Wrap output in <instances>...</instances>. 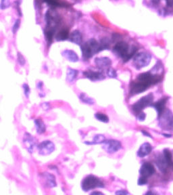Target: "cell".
Masks as SVG:
<instances>
[{
	"label": "cell",
	"mask_w": 173,
	"mask_h": 195,
	"mask_svg": "<svg viewBox=\"0 0 173 195\" xmlns=\"http://www.w3.org/2000/svg\"><path fill=\"white\" fill-rule=\"evenodd\" d=\"M137 49L135 47L130 48L127 43L124 41H119L113 48V52L118 56L123 58L124 62H127L135 54Z\"/></svg>",
	"instance_id": "cell-1"
},
{
	"label": "cell",
	"mask_w": 173,
	"mask_h": 195,
	"mask_svg": "<svg viewBox=\"0 0 173 195\" xmlns=\"http://www.w3.org/2000/svg\"><path fill=\"white\" fill-rule=\"evenodd\" d=\"M81 50L82 52V57L84 60H89L95 54L102 51L99 41H98L95 39H91L86 42L82 44Z\"/></svg>",
	"instance_id": "cell-2"
},
{
	"label": "cell",
	"mask_w": 173,
	"mask_h": 195,
	"mask_svg": "<svg viewBox=\"0 0 173 195\" xmlns=\"http://www.w3.org/2000/svg\"><path fill=\"white\" fill-rule=\"evenodd\" d=\"M104 186L105 185L103 181L93 175L86 176L81 182V189L85 192H88L95 189H102Z\"/></svg>",
	"instance_id": "cell-3"
},
{
	"label": "cell",
	"mask_w": 173,
	"mask_h": 195,
	"mask_svg": "<svg viewBox=\"0 0 173 195\" xmlns=\"http://www.w3.org/2000/svg\"><path fill=\"white\" fill-rule=\"evenodd\" d=\"M162 79L161 75L154 74L150 72L143 73L139 74L137 77V81L143 83L147 87H150L151 85H154L158 83Z\"/></svg>",
	"instance_id": "cell-4"
},
{
	"label": "cell",
	"mask_w": 173,
	"mask_h": 195,
	"mask_svg": "<svg viewBox=\"0 0 173 195\" xmlns=\"http://www.w3.org/2000/svg\"><path fill=\"white\" fill-rule=\"evenodd\" d=\"M153 100V94H152V93H149L147 96H145L141 98L138 100L136 103H135L132 106V109L135 113H136L137 114L139 113L145 107L152 105Z\"/></svg>",
	"instance_id": "cell-5"
},
{
	"label": "cell",
	"mask_w": 173,
	"mask_h": 195,
	"mask_svg": "<svg viewBox=\"0 0 173 195\" xmlns=\"http://www.w3.org/2000/svg\"><path fill=\"white\" fill-rule=\"evenodd\" d=\"M151 56L147 52H142L137 54L134 58L133 64L137 69L143 68L150 63Z\"/></svg>",
	"instance_id": "cell-6"
},
{
	"label": "cell",
	"mask_w": 173,
	"mask_h": 195,
	"mask_svg": "<svg viewBox=\"0 0 173 195\" xmlns=\"http://www.w3.org/2000/svg\"><path fill=\"white\" fill-rule=\"evenodd\" d=\"M159 123L160 127L164 130H171L173 129V114L171 110H164V112L159 117Z\"/></svg>",
	"instance_id": "cell-7"
},
{
	"label": "cell",
	"mask_w": 173,
	"mask_h": 195,
	"mask_svg": "<svg viewBox=\"0 0 173 195\" xmlns=\"http://www.w3.org/2000/svg\"><path fill=\"white\" fill-rule=\"evenodd\" d=\"M38 153L41 156H48L55 151V144L50 140H44L37 146Z\"/></svg>",
	"instance_id": "cell-8"
},
{
	"label": "cell",
	"mask_w": 173,
	"mask_h": 195,
	"mask_svg": "<svg viewBox=\"0 0 173 195\" xmlns=\"http://www.w3.org/2000/svg\"><path fill=\"white\" fill-rule=\"evenodd\" d=\"M102 144V148L104 149V151L107 153H108V154H113V153H115L122 148V144H121L120 142L117 140H115V139L106 140Z\"/></svg>",
	"instance_id": "cell-9"
},
{
	"label": "cell",
	"mask_w": 173,
	"mask_h": 195,
	"mask_svg": "<svg viewBox=\"0 0 173 195\" xmlns=\"http://www.w3.org/2000/svg\"><path fill=\"white\" fill-rule=\"evenodd\" d=\"M22 144L24 147L30 154L34 152V149L36 146V140L29 132H26L22 138Z\"/></svg>",
	"instance_id": "cell-10"
},
{
	"label": "cell",
	"mask_w": 173,
	"mask_h": 195,
	"mask_svg": "<svg viewBox=\"0 0 173 195\" xmlns=\"http://www.w3.org/2000/svg\"><path fill=\"white\" fill-rule=\"evenodd\" d=\"M82 74L86 78L89 79L92 81H102L106 78L105 75L103 74L102 70H93V69H88L85 71Z\"/></svg>",
	"instance_id": "cell-11"
},
{
	"label": "cell",
	"mask_w": 173,
	"mask_h": 195,
	"mask_svg": "<svg viewBox=\"0 0 173 195\" xmlns=\"http://www.w3.org/2000/svg\"><path fill=\"white\" fill-rule=\"evenodd\" d=\"M41 177L43 181V185L45 186L52 189L57 186L56 176L54 174L48 172H43L41 174Z\"/></svg>",
	"instance_id": "cell-12"
},
{
	"label": "cell",
	"mask_w": 173,
	"mask_h": 195,
	"mask_svg": "<svg viewBox=\"0 0 173 195\" xmlns=\"http://www.w3.org/2000/svg\"><path fill=\"white\" fill-rule=\"evenodd\" d=\"M95 64L100 70H107L111 67L112 60L108 57H98L95 59Z\"/></svg>",
	"instance_id": "cell-13"
},
{
	"label": "cell",
	"mask_w": 173,
	"mask_h": 195,
	"mask_svg": "<svg viewBox=\"0 0 173 195\" xmlns=\"http://www.w3.org/2000/svg\"><path fill=\"white\" fill-rule=\"evenodd\" d=\"M148 88V87L145 85L143 83L138 81H135L131 83L130 87V93L131 95L139 94L140 93H143Z\"/></svg>",
	"instance_id": "cell-14"
},
{
	"label": "cell",
	"mask_w": 173,
	"mask_h": 195,
	"mask_svg": "<svg viewBox=\"0 0 173 195\" xmlns=\"http://www.w3.org/2000/svg\"><path fill=\"white\" fill-rule=\"evenodd\" d=\"M155 172V169L154 166L150 163H144L141 166L139 170V173L141 176L145 177H149L151 176Z\"/></svg>",
	"instance_id": "cell-15"
},
{
	"label": "cell",
	"mask_w": 173,
	"mask_h": 195,
	"mask_svg": "<svg viewBox=\"0 0 173 195\" xmlns=\"http://www.w3.org/2000/svg\"><path fill=\"white\" fill-rule=\"evenodd\" d=\"M152 151L151 145L148 142H145L141 144L137 151V155L140 158H143L147 156Z\"/></svg>",
	"instance_id": "cell-16"
},
{
	"label": "cell",
	"mask_w": 173,
	"mask_h": 195,
	"mask_svg": "<svg viewBox=\"0 0 173 195\" xmlns=\"http://www.w3.org/2000/svg\"><path fill=\"white\" fill-rule=\"evenodd\" d=\"M62 56L64 57L67 60L71 62H78L79 58L75 52L71 50H65L62 52Z\"/></svg>",
	"instance_id": "cell-17"
},
{
	"label": "cell",
	"mask_w": 173,
	"mask_h": 195,
	"mask_svg": "<svg viewBox=\"0 0 173 195\" xmlns=\"http://www.w3.org/2000/svg\"><path fill=\"white\" fill-rule=\"evenodd\" d=\"M36 132L38 134H43L46 131V125L41 118H37L34 121Z\"/></svg>",
	"instance_id": "cell-18"
},
{
	"label": "cell",
	"mask_w": 173,
	"mask_h": 195,
	"mask_svg": "<svg viewBox=\"0 0 173 195\" xmlns=\"http://www.w3.org/2000/svg\"><path fill=\"white\" fill-rule=\"evenodd\" d=\"M69 38H70V41L72 43L77 45L82 44V36L81 33L78 30H74V31H72Z\"/></svg>",
	"instance_id": "cell-19"
},
{
	"label": "cell",
	"mask_w": 173,
	"mask_h": 195,
	"mask_svg": "<svg viewBox=\"0 0 173 195\" xmlns=\"http://www.w3.org/2000/svg\"><path fill=\"white\" fill-rule=\"evenodd\" d=\"M167 100V98H162L160 100H158V102H156L155 104H154L153 105H152L155 109V110L157 111L158 117H160L162 114V113L164 112Z\"/></svg>",
	"instance_id": "cell-20"
},
{
	"label": "cell",
	"mask_w": 173,
	"mask_h": 195,
	"mask_svg": "<svg viewBox=\"0 0 173 195\" xmlns=\"http://www.w3.org/2000/svg\"><path fill=\"white\" fill-rule=\"evenodd\" d=\"M106 140V137L102 134H96L93 138L91 141L85 142V144L86 145H97V144H102Z\"/></svg>",
	"instance_id": "cell-21"
},
{
	"label": "cell",
	"mask_w": 173,
	"mask_h": 195,
	"mask_svg": "<svg viewBox=\"0 0 173 195\" xmlns=\"http://www.w3.org/2000/svg\"><path fill=\"white\" fill-rule=\"evenodd\" d=\"M78 74V71L76 69L72 68H68L66 73V80L68 83H73L75 79L77 78Z\"/></svg>",
	"instance_id": "cell-22"
},
{
	"label": "cell",
	"mask_w": 173,
	"mask_h": 195,
	"mask_svg": "<svg viewBox=\"0 0 173 195\" xmlns=\"http://www.w3.org/2000/svg\"><path fill=\"white\" fill-rule=\"evenodd\" d=\"M55 30L49 29V28H46V29L44 30V34L45 37H46V39L47 41V43L48 46H50V45L52 44V41L54 39V35Z\"/></svg>",
	"instance_id": "cell-23"
},
{
	"label": "cell",
	"mask_w": 173,
	"mask_h": 195,
	"mask_svg": "<svg viewBox=\"0 0 173 195\" xmlns=\"http://www.w3.org/2000/svg\"><path fill=\"white\" fill-rule=\"evenodd\" d=\"M78 98L82 102L88 104V105H93L95 104V100H93V98L89 96L87 94H86L85 93H81Z\"/></svg>",
	"instance_id": "cell-24"
},
{
	"label": "cell",
	"mask_w": 173,
	"mask_h": 195,
	"mask_svg": "<svg viewBox=\"0 0 173 195\" xmlns=\"http://www.w3.org/2000/svg\"><path fill=\"white\" fill-rule=\"evenodd\" d=\"M69 38V32L67 29H62L56 36V39L58 41L66 40Z\"/></svg>",
	"instance_id": "cell-25"
},
{
	"label": "cell",
	"mask_w": 173,
	"mask_h": 195,
	"mask_svg": "<svg viewBox=\"0 0 173 195\" xmlns=\"http://www.w3.org/2000/svg\"><path fill=\"white\" fill-rule=\"evenodd\" d=\"M94 117L97 120L102 122L103 123H108L109 122V117L105 113H103L102 112L95 113Z\"/></svg>",
	"instance_id": "cell-26"
},
{
	"label": "cell",
	"mask_w": 173,
	"mask_h": 195,
	"mask_svg": "<svg viewBox=\"0 0 173 195\" xmlns=\"http://www.w3.org/2000/svg\"><path fill=\"white\" fill-rule=\"evenodd\" d=\"M163 154H164V156L167 161L168 165L169 166L172 167L173 168V159H172V155L171 154V152H170V151L168 149H164L163 151Z\"/></svg>",
	"instance_id": "cell-27"
},
{
	"label": "cell",
	"mask_w": 173,
	"mask_h": 195,
	"mask_svg": "<svg viewBox=\"0 0 173 195\" xmlns=\"http://www.w3.org/2000/svg\"><path fill=\"white\" fill-rule=\"evenodd\" d=\"M156 165H158L159 169H160L162 172H165L166 169H167V165H168V163L166 161V159L164 156V159L159 158L156 161Z\"/></svg>",
	"instance_id": "cell-28"
},
{
	"label": "cell",
	"mask_w": 173,
	"mask_h": 195,
	"mask_svg": "<svg viewBox=\"0 0 173 195\" xmlns=\"http://www.w3.org/2000/svg\"><path fill=\"white\" fill-rule=\"evenodd\" d=\"M100 48H101V50H109L110 46V41L108 39V38L104 37L99 41Z\"/></svg>",
	"instance_id": "cell-29"
},
{
	"label": "cell",
	"mask_w": 173,
	"mask_h": 195,
	"mask_svg": "<svg viewBox=\"0 0 173 195\" xmlns=\"http://www.w3.org/2000/svg\"><path fill=\"white\" fill-rule=\"evenodd\" d=\"M106 75L109 78H116L117 77V72L113 68H109L106 70Z\"/></svg>",
	"instance_id": "cell-30"
},
{
	"label": "cell",
	"mask_w": 173,
	"mask_h": 195,
	"mask_svg": "<svg viewBox=\"0 0 173 195\" xmlns=\"http://www.w3.org/2000/svg\"><path fill=\"white\" fill-rule=\"evenodd\" d=\"M22 88L23 89V92H24V94H25V97L26 98H29L30 93V89L29 85L27 84V83H24L22 85Z\"/></svg>",
	"instance_id": "cell-31"
},
{
	"label": "cell",
	"mask_w": 173,
	"mask_h": 195,
	"mask_svg": "<svg viewBox=\"0 0 173 195\" xmlns=\"http://www.w3.org/2000/svg\"><path fill=\"white\" fill-rule=\"evenodd\" d=\"M17 60H18V62L20 64V66H22V67L26 64L25 58L24 57V56L20 52L17 53Z\"/></svg>",
	"instance_id": "cell-32"
},
{
	"label": "cell",
	"mask_w": 173,
	"mask_h": 195,
	"mask_svg": "<svg viewBox=\"0 0 173 195\" xmlns=\"http://www.w3.org/2000/svg\"><path fill=\"white\" fill-rule=\"evenodd\" d=\"M11 5L10 3V0H1V3H0V8L1 10H5L8 8Z\"/></svg>",
	"instance_id": "cell-33"
},
{
	"label": "cell",
	"mask_w": 173,
	"mask_h": 195,
	"mask_svg": "<svg viewBox=\"0 0 173 195\" xmlns=\"http://www.w3.org/2000/svg\"><path fill=\"white\" fill-rule=\"evenodd\" d=\"M15 8L16 9V11L18 12V15L19 16H22V14L21 9H20V4H21V0H16L15 1Z\"/></svg>",
	"instance_id": "cell-34"
},
{
	"label": "cell",
	"mask_w": 173,
	"mask_h": 195,
	"mask_svg": "<svg viewBox=\"0 0 173 195\" xmlns=\"http://www.w3.org/2000/svg\"><path fill=\"white\" fill-rule=\"evenodd\" d=\"M20 20L16 19L12 27V32L14 34H15L17 31H18V30L20 28Z\"/></svg>",
	"instance_id": "cell-35"
},
{
	"label": "cell",
	"mask_w": 173,
	"mask_h": 195,
	"mask_svg": "<svg viewBox=\"0 0 173 195\" xmlns=\"http://www.w3.org/2000/svg\"><path fill=\"white\" fill-rule=\"evenodd\" d=\"M43 1L45 2H46L47 4H49L51 6L56 7V6H60V3L58 2V0H43Z\"/></svg>",
	"instance_id": "cell-36"
},
{
	"label": "cell",
	"mask_w": 173,
	"mask_h": 195,
	"mask_svg": "<svg viewBox=\"0 0 173 195\" xmlns=\"http://www.w3.org/2000/svg\"><path fill=\"white\" fill-rule=\"evenodd\" d=\"M138 185L139 186H144L147 183V177H145L143 176H140L139 180H138Z\"/></svg>",
	"instance_id": "cell-37"
},
{
	"label": "cell",
	"mask_w": 173,
	"mask_h": 195,
	"mask_svg": "<svg viewBox=\"0 0 173 195\" xmlns=\"http://www.w3.org/2000/svg\"><path fill=\"white\" fill-rule=\"evenodd\" d=\"M145 117H146V115H145V114L143 112H141L139 113H138L137 114V119L140 121H144L145 119Z\"/></svg>",
	"instance_id": "cell-38"
},
{
	"label": "cell",
	"mask_w": 173,
	"mask_h": 195,
	"mask_svg": "<svg viewBox=\"0 0 173 195\" xmlns=\"http://www.w3.org/2000/svg\"><path fill=\"white\" fill-rule=\"evenodd\" d=\"M37 88L38 89L40 90V92H39V94L41 93H43V83L42 81H39L37 83Z\"/></svg>",
	"instance_id": "cell-39"
},
{
	"label": "cell",
	"mask_w": 173,
	"mask_h": 195,
	"mask_svg": "<svg viewBox=\"0 0 173 195\" xmlns=\"http://www.w3.org/2000/svg\"><path fill=\"white\" fill-rule=\"evenodd\" d=\"M41 106H42L43 109L45 110H48L50 109V104L49 102H43L41 104Z\"/></svg>",
	"instance_id": "cell-40"
},
{
	"label": "cell",
	"mask_w": 173,
	"mask_h": 195,
	"mask_svg": "<svg viewBox=\"0 0 173 195\" xmlns=\"http://www.w3.org/2000/svg\"><path fill=\"white\" fill-rule=\"evenodd\" d=\"M115 194H123V195H124V194H129V193L127 192V191H126L125 190H117L116 192L115 193Z\"/></svg>",
	"instance_id": "cell-41"
},
{
	"label": "cell",
	"mask_w": 173,
	"mask_h": 195,
	"mask_svg": "<svg viewBox=\"0 0 173 195\" xmlns=\"http://www.w3.org/2000/svg\"><path fill=\"white\" fill-rule=\"evenodd\" d=\"M167 5L168 7L173 6V0H167Z\"/></svg>",
	"instance_id": "cell-42"
},
{
	"label": "cell",
	"mask_w": 173,
	"mask_h": 195,
	"mask_svg": "<svg viewBox=\"0 0 173 195\" xmlns=\"http://www.w3.org/2000/svg\"><path fill=\"white\" fill-rule=\"evenodd\" d=\"M141 132H142V134L145 135V136H147V137H149V138H151V135L148 133L147 131H144V130H142L141 131Z\"/></svg>",
	"instance_id": "cell-43"
},
{
	"label": "cell",
	"mask_w": 173,
	"mask_h": 195,
	"mask_svg": "<svg viewBox=\"0 0 173 195\" xmlns=\"http://www.w3.org/2000/svg\"><path fill=\"white\" fill-rule=\"evenodd\" d=\"M91 194H104L102 192H99V191H94V192H92L91 193Z\"/></svg>",
	"instance_id": "cell-44"
},
{
	"label": "cell",
	"mask_w": 173,
	"mask_h": 195,
	"mask_svg": "<svg viewBox=\"0 0 173 195\" xmlns=\"http://www.w3.org/2000/svg\"><path fill=\"white\" fill-rule=\"evenodd\" d=\"M151 2L154 3V4L156 5L158 4V3L160 2V0H151Z\"/></svg>",
	"instance_id": "cell-45"
},
{
	"label": "cell",
	"mask_w": 173,
	"mask_h": 195,
	"mask_svg": "<svg viewBox=\"0 0 173 195\" xmlns=\"http://www.w3.org/2000/svg\"><path fill=\"white\" fill-rule=\"evenodd\" d=\"M163 135H164V136H165V137H168V138H170V137L172 136V135H170V134H164Z\"/></svg>",
	"instance_id": "cell-46"
}]
</instances>
